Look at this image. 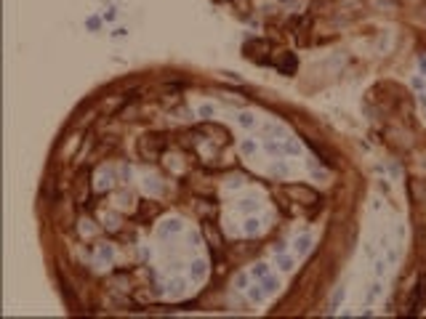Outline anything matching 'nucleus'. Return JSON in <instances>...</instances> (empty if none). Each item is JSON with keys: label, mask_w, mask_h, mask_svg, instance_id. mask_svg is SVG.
Wrapping results in <instances>:
<instances>
[{"label": "nucleus", "mask_w": 426, "mask_h": 319, "mask_svg": "<svg viewBox=\"0 0 426 319\" xmlns=\"http://www.w3.org/2000/svg\"><path fill=\"white\" fill-rule=\"evenodd\" d=\"M163 149H165V139L157 136V133H144L139 139V154L144 160H157L163 154Z\"/></svg>", "instance_id": "nucleus-1"}, {"label": "nucleus", "mask_w": 426, "mask_h": 319, "mask_svg": "<svg viewBox=\"0 0 426 319\" xmlns=\"http://www.w3.org/2000/svg\"><path fill=\"white\" fill-rule=\"evenodd\" d=\"M245 56L250 61H259V64H266L269 61V53H272V45L266 43V40H250V43H245Z\"/></svg>", "instance_id": "nucleus-2"}, {"label": "nucleus", "mask_w": 426, "mask_h": 319, "mask_svg": "<svg viewBox=\"0 0 426 319\" xmlns=\"http://www.w3.org/2000/svg\"><path fill=\"white\" fill-rule=\"evenodd\" d=\"M285 192L293 197V199H299L301 205H317L320 202V194L314 189H309V186H296V184H290L285 186Z\"/></svg>", "instance_id": "nucleus-3"}, {"label": "nucleus", "mask_w": 426, "mask_h": 319, "mask_svg": "<svg viewBox=\"0 0 426 319\" xmlns=\"http://www.w3.org/2000/svg\"><path fill=\"white\" fill-rule=\"evenodd\" d=\"M423 298H426V277H421V279H418V285H416V290H413L410 303H408V314H416Z\"/></svg>", "instance_id": "nucleus-4"}, {"label": "nucleus", "mask_w": 426, "mask_h": 319, "mask_svg": "<svg viewBox=\"0 0 426 319\" xmlns=\"http://www.w3.org/2000/svg\"><path fill=\"white\" fill-rule=\"evenodd\" d=\"M139 208H141V210H139V218H155L157 213H160V205L152 202V199H150V202H141Z\"/></svg>", "instance_id": "nucleus-5"}, {"label": "nucleus", "mask_w": 426, "mask_h": 319, "mask_svg": "<svg viewBox=\"0 0 426 319\" xmlns=\"http://www.w3.org/2000/svg\"><path fill=\"white\" fill-rule=\"evenodd\" d=\"M280 70H283L285 75H290L293 70H296V56H293V53H283V59H280Z\"/></svg>", "instance_id": "nucleus-6"}, {"label": "nucleus", "mask_w": 426, "mask_h": 319, "mask_svg": "<svg viewBox=\"0 0 426 319\" xmlns=\"http://www.w3.org/2000/svg\"><path fill=\"white\" fill-rule=\"evenodd\" d=\"M309 247H312V237L309 234H304V237L296 239V253H306Z\"/></svg>", "instance_id": "nucleus-7"}, {"label": "nucleus", "mask_w": 426, "mask_h": 319, "mask_svg": "<svg viewBox=\"0 0 426 319\" xmlns=\"http://www.w3.org/2000/svg\"><path fill=\"white\" fill-rule=\"evenodd\" d=\"M253 277H259V279L269 277V269H266V263H256V266H253Z\"/></svg>", "instance_id": "nucleus-8"}, {"label": "nucleus", "mask_w": 426, "mask_h": 319, "mask_svg": "<svg viewBox=\"0 0 426 319\" xmlns=\"http://www.w3.org/2000/svg\"><path fill=\"white\" fill-rule=\"evenodd\" d=\"M205 274V263L203 261H195L192 263V277H203Z\"/></svg>", "instance_id": "nucleus-9"}, {"label": "nucleus", "mask_w": 426, "mask_h": 319, "mask_svg": "<svg viewBox=\"0 0 426 319\" xmlns=\"http://www.w3.org/2000/svg\"><path fill=\"white\" fill-rule=\"evenodd\" d=\"M280 285H277V279H272V277H264V290L266 292H274Z\"/></svg>", "instance_id": "nucleus-10"}, {"label": "nucleus", "mask_w": 426, "mask_h": 319, "mask_svg": "<svg viewBox=\"0 0 426 319\" xmlns=\"http://www.w3.org/2000/svg\"><path fill=\"white\" fill-rule=\"evenodd\" d=\"M253 123H256V120H253V115H240V125H243V128H253Z\"/></svg>", "instance_id": "nucleus-11"}, {"label": "nucleus", "mask_w": 426, "mask_h": 319, "mask_svg": "<svg viewBox=\"0 0 426 319\" xmlns=\"http://www.w3.org/2000/svg\"><path fill=\"white\" fill-rule=\"evenodd\" d=\"M245 232H248V234H256V232H259V221H256V218H248V221H245Z\"/></svg>", "instance_id": "nucleus-12"}, {"label": "nucleus", "mask_w": 426, "mask_h": 319, "mask_svg": "<svg viewBox=\"0 0 426 319\" xmlns=\"http://www.w3.org/2000/svg\"><path fill=\"white\" fill-rule=\"evenodd\" d=\"M200 115H203V117H210V115H216V106H210V104H203V106H200Z\"/></svg>", "instance_id": "nucleus-13"}, {"label": "nucleus", "mask_w": 426, "mask_h": 319, "mask_svg": "<svg viewBox=\"0 0 426 319\" xmlns=\"http://www.w3.org/2000/svg\"><path fill=\"white\" fill-rule=\"evenodd\" d=\"M248 295H250L253 301H261V298H264V290H259V285H253V287H250V292H248Z\"/></svg>", "instance_id": "nucleus-14"}, {"label": "nucleus", "mask_w": 426, "mask_h": 319, "mask_svg": "<svg viewBox=\"0 0 426 319\" xmlns=\"http://www.w3.org/2000/svg\"><path fill=\"white\" fill-rule=\"evenodd\" d=\"M280 269H285V271L293 269V266H290V258H280Z\"/></svg>", "instance_id": "nucleus-15"}, {"label": "nucleus", "mask_w": 426, "mask_h": 319, "mask_svg": "<svg viewBox=\"0 0 426 319\" xmlns=\"http://www.w3.org/2000/svg\"><path fill=\"white\" fill-rule=\"evenodd\" d=\"M237 285H240V287H245V285H248V277H245V274H240V277H237Z\"/></svg>", "instance_id": "nucleus-16"}]
</instances>
